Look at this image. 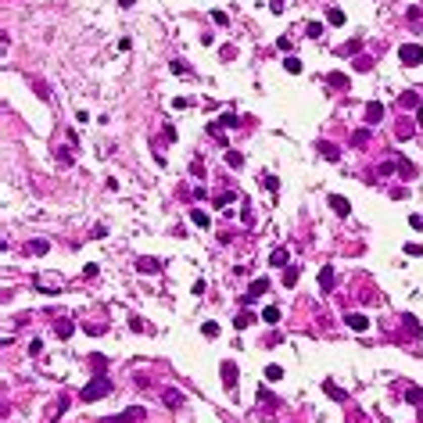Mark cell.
<instances>
[{"mask_svg":"<svg viewBox=\"0 0 423 423\" xmlns=\"http://www.w3.org/2000/svg\"><path fill=\"white\" fill-rule=\"evenodd\" d=\"M395 169H398V165H395V158H391V162H380V176H391Z\"/></svg>","mask_w":423,"mask_h":423,"instance_id":"cell-37","label":"cell"},{"mask_svg":"<svg viewBox=\"0 0 423 423\" xmlns=\"http://www.w3.org/2000/svg\"><path fill=\"white\" fill-rule=\"evenodd\" d=\"M269 265H273V269H276V265L287 269V248H276L273 255H269Z\"/></svg>","mask_w":423,"mask_h":423,"instance_id":"cell-15","label":"cell"},{"mask_svg":"<svg viewBox=\"0 0 423 423\" xmlns=\"http://www.w3.org/2000/svg\"><path fill=\"white\" fill-rule=\"evenodd\" d=\"M330 208H334V215H341V219H348V215H352L348 198H341V194H330Z\"/></svg>","mask_w":423,"mask_h":423,"instance_id":"cell-6","label":"cell"},{"mask_svg":"<svg viewBox=\"0 0 423 423\" xmlns=\"http://www.w3.org/2000/svg\"><path fill=\"white\" fill-rule=\"evenodd\" d=\"M344 323H348L352 330H359V334H362V330H369V319H366V316H359V312H348V316H344Z\"/></svg>","mask_w":423,"mask_h":423,"instance_id":"cell-10","label":"cell"},{"mask_svg":"<svg viewBox=\"0 0 423 423\" xmlns=\"http://www.w3.org/2000/svg\"><path fill=\"white\" fill-rule=\"evenodd\" d=\"M398 61L402 65H423V47L419 43H402L398 47Z\"/></svg>","mask_w":423,"mask_h":423,"instance_id":"cell-2","label":"cell"},{"mask_svg":"<svg viewBox=\"0 0 423 423\" xmlns=\"http://www.w3.org/2000/svg\"><path fill=\"white\" fill-rule=\"evenodd\" d=\"M284 284H287V287H294V284H298V269H294V265H287V269H284Z\"/></svg>","mask_w":423,"mask_h":423,"instance_id":"cell-28","label":"cell"},{"mask_svg":"<svg viewBox=\"0 0 423 423\" xmlns=\"http://www.w3.org/2000/svg\"><path fill=\"white\" fill-rule=\"evenodd\" d=\"M222 380H226V391H237V362L233 359L222 362Z\"/></svg>","mask_w":423,"mask_h":423,"instance_id":"cell-5","label":"cell"},{"mask_svg":"<svg viewBox=\"0 0 423 423\" xmlns=\"http://www.w3.org/2000/svg\"><path fill=\"white\" fill-rule=\"evenodd\" d=\"M190 219H194V222H198L201 229H205V226H212V219H208V215H205L201 208H194V212H190Z\"/></svg>","mask_w":423,"mask_h":423,"instance_id":"cell-25","label":"cell"},{"mask_svg":"<svg viewBox=\"0 0 423 423\" xmlns=\"http://www.w3.org/2000/svg\"><path fill=\"white\" fill-rule=\"evenodd\" d=\"M395 165H398V172H402V176H412V172H416L409 158H395Z\"/></svg>","mask_w":423,"mask_h":423,"instance_id":"cell-26","label":"cell"},{"mask_svg":"<svg viewBox=\"0 0 423 423\" xmlns=\"http://www.w3.org/2000/svg\"><path fill=\"white\" fill-rule=\"evenodd\" d=\"M212 22H215V25H226L229 15H226V11H212Z\"/></svg>","mask_w":423,"mask_h":423,"instance_id":"cell-38","label":"cell"},{"mask_svg":"<svg viewBox=\"0 0 423 423\" xmlns=\"http://www.w3.org/2000/svg\"><path fill=\"white\" fill-rule=\"evenodd\" d=\"M405 255H423V244H405Z\"/></svg>","mask_w":423,"mask_h":423,"instance_id":"cell-43","label":"cell"},{"mask_svg":"<svg viewBox=\"0 0 423 423\" xmlns=\"http://www.w3.org/2000/svg\"><path fill=\"white\" fill-rule=\"evenodd\" d=\"M119 4H122V8H133V4H136V0H119Z\"/></svg>","mask_w":423,"mask_h":423,"instance_id":"cell-45","label":"cell"},{"mask_svg":"<svg viewBox=\"0 0 423 423\" xmlns=\"http://www.w3.org/2000/svg\"><path fill=\"white\" fill-rule=\"evenodd\" d=\"M405 326H409V334H416V330H419V323H416V316H405Z\"/></svg>","mask_w":423,"mask_h":423,"instance_id":"cell-44","label":"cell"},{"mask_svg":"<svg viewBox=\"0 0 423 423\" xmlns=\"http://www.w3.org/2000/svg\"><path fill=\"white\" fill-rule=\"evenodd\" d=\"M276 47H280V51H284V54H291V47H294V43H291V40H287V36H280V40H276Z\"/></svg>","mask_w":423,"mask_h":423,"instance_id":"cell-41","label":"cell"},{"mask_svg":"<svg viewBox=\"0 0 423 423\" xmlns=\"http://www.w3.org/2000/svg\"><path fill=\"white\" fill-rule=\"evenodd\" d=\"M201 334H205V337H215V334H219V323H212V319H208V323L201 326Z\"/></svg>","mask_w":423,"mask_h":423,"instance_id":"cell-36","label":"cell"},{"mask_svg":"<svg viewBox=\"0 0 423 423\" xmlns=\"http://www.w3.org/2000/svg\"><path fill=\"white\" fill-rule=\"evenodd\" d=\"M352 144H355V147H366V144H369V129H355V133H352Z\"/></svg>","mask_w":423,"mask_h":423,"instance_id":"cell-22","label":"cell"},{"mask_svg":"<svg viewBox=\"0 0 423 423\" xmlns=\"http://www.w3.org/2000/svg\"><path fill=\"white\" fill-rule=\"evenodd\" d=\"M136 269H140V273H147V276H155V273H162V262L151 258V255H144V258H136Z\"/></svg>","mask_w":423,"mask_h":423,"instance_id":"cell-7","label":"cell"},{"mask_svg":"<svg viewBox=\"0 0 423 423\" xmlns=\"http://www.w3.org/2000/svg\"><path fill=\"white\" fill-rule=\"evenodd\" d=\"M316 147H319V155H323L326 162H337V158H341V155H337V147H334V144H326V140H319Z\"/></svg>","mask_w":423,"mask_h":423,"instance_id":"cell-13","label":"cell"},{"mask_svg":"<svg viewBox=\"0 0 423 423\" xmlns=\"http://www.w3.org/2000/svg\"><path fill=\"white\" fill-rule=\"evenodd\" d=\"M104 395H111V380H108V377H93L86 388L79 391L83 402H97V398H104Z\"/></svg>","mask_w":423,"mask_h":423,"instance_id":"cell-1","label":"cell"},{"mask_svg":"<svg viewBox=\"0 0 423 423\" xmlns=\"http://www.w3.org/2000/svg\"><path fill=\"white\" fill-rule=\"evenodd\" d=\"M405 402H409V405H419V402H423V388H409V391H405Z\"/></svg>","mask_w":423,"mask_h":423,"instance_id":"cell-24","label":"cell"},{"mask_svg":"<svg viewBox=\"0 0 423 423\" xmlns=\"http://www.w3.org/2000/svg\"><path fill=\"white\" fill-rule=\"evenodd\" d=\"M169 68H172V72H176V75H186V72H190V68H186V65H183V61H172V65H169Z\"/></svg>","mask_w":423,"mask_h":423,"instance_id":"cell-42","label":"cell"},{"mask_svg":"<svg viewBox=\"0 0 423 423\" xmlns=\"http://www.w3.org/2000/svg\"><path fill=\"white\" fill-rule=\"evenodd\" d=\"M416 119H423V101H419V108H416Z\"/></svg>","mask_w":423,"mask_h":423,"instance_id":"cell-46","label":"cell"},{"mask_svg":"<svg viewBox=\"0 0 423 423\" xmlns=\"http://www.w3.org/2000/svg\"><path fill=\"white\" fill-rule=\"evenodd\" d=\"M326 22H330V25H344V11H341V8H330V11H326Z\"/></svg>","mask_w":423,"mask_h":423,"instance_id":"cell-19","label":"cell"},{"mask_svg":"<svg viewBox=\"0 0 423 423\" xmlns=\"http://www.w3.org/2000/svg\"><path fill=\"white\" fill-rule=\"evenodd\" d=\"M25 251L40 258V255H47V251H51V244H47V241H29V244H25Z\"/></svg>","mask_w":423,"mask_h":423,"instance_id":"cell-14","label":"cell"},{"mask_svg":"<svg viewBox=\"0 0 423 423\" xmlns=\"http://www.w3.org/2000/svg\"><path fill=\"white\" fill-rule=\"evenodd\" d=\"M226 165L229 169H244V155L241 151H226Z\"/></svg>","mask_w":423,"mask_h":423,"instance_id":"cell-17","label":"cell"},{"mask_svg":"<svg viewBox=\"0 0 423 423\" xmlns=\"http://www.w3.org/2000/svg\"><path fill=\"white\" fill-rule=\"evenodd\" d=\"M305 32H309L312 40H319V36H323V25H319V22H309V29H305Z\"/></svg>","mask_w":423,"mask_h":423,"instance_id":"cell-33","label":"cell"},{"mask_svg":"<svg viewBox=\"0 0 423 423\" xmlns=\"http://www.w3.org/2000/svg\"><path fill=\"white\" fill-rule=\"evenodd\" d=\"M136 419H144V409H140V405H133V409H126V412H119V416H108L104 423H136Z\"/></svg>","mask_w":423,"mask_h":423,"instance_id":"cell-4","label":"cell"},{"mask_svg":"<svg viewBox=\"0 0 423 423\" xmlns=\"http://www.w3.org/2000/svg\"><path fill=\"white\" fill-rule=\"evenodd\" d=\"M237 126V115H219L215 122H208V133H219V129H233Z\"/></svg>","mask_w":423,"mask_h":423,"instance_id":"cell-9","label":"cell"},{"mask_svg":"<svg viewBox=\"0 0 423 423\" xmlns=\"http://www.w3.org/2000/svg\"><path fill=\"white\" fill-rule=\"evenodd\" d=\"M409 22H412V25H423V15H419V8H409Z\"/></svg>","mask_w":423,"mask_h":423,"instance_id":"cell-39","label":"cell"},{"mask_svg":"<svg viewBox=\"0 0 423 423\" xmlns=\"http://www.w3.org/2000/svg\"><path fill=\"white\" fill-rule=\"evenodd\" d=\"M265 380H284V369L273 362V366H265Z\"/></svg>","mask_w":423,"mask_h":423,"instance_id":"cell-29","label":"cell"},{"mask_svg":"<svg viewBox=\"0 0 423 423\" xmlns=\"http://www.w3.org/2000/svg\"><path fill=\"white\" fill-rule=\"evenodd\" d=\"M262 319H265V323H280V309H276V305H265V309H262Z\"/></svg>","mask_w":423,"mask_h":423,"instance_id":"cell-18","label":"cell"},{"mask_svg":"<svg viewBox=\"0 0 423 423\" xmlns=\"http://www.w3.org/2000/svg\"><path fill=\"white\" fill-rule=\"evenodd\" d=\"M129 326H133V330H140V334H151V326H147L140 316H133V319H129Z\"/></svg>","mask_w":423,"mask_h":423,"instance_id":"cell-31","label":"cell"},{"mask_svg":"<svg viewBox=\"0 0 423 423\" xmlns=\"http://www.w3.org/2000/svg\"><path fill=\"white\" fill-rule=\"evenodd\" d=\"M265 291H269V280H265V276H258V280H251V287H248V294H244L241 301H244V305H251V301H258Z\"/></svg>","mask_w":423,"mask_h":423,"instance_id":"cell-3","label":"cell"},{"mask_svg":"<svg viewBox=\"0 0 423 423\" xmlns=\"http://www.w3.org/2000/svg\"><path fill=\"white\" fill-rule=\"evenodd\" d=\"M165 405H169V409H179V405H183V395H179V391H165Z\"/></svg>","mask_w":423,"mask_h":423,"instance_id":"cell-23","label":"cell"},{"mask_svg":"<svg viewBox=\"0 0 423 423\" xmlns=\"http://www.w3.org/2000/svg\"><path fill=\"white\" fill-rule=\"evenodd\" d=\"M402 104H405V108H419V97H416V93H402Z\"/></svg>","mask_w":423,"mask_h":423,"instance_id":"cell-34","label":"cell"},{"mask_svg":"<svg viewBox=\"0 0 423 423\" xmlns=\"http://www.w3.org/2000/svg\"><path fill=\"white\" fill-rule=\"evenodd\" d=\"M233 198H237V194H233V190H222V194H215V205H219V208H226V205H229V201H233Z\"/></svg>","mask_w":423,"mask_h":423,"instance_id":"cell-27","label":"cell"},{"mask_svg":"<svg viewBox=\"0 0 423 423\" xmlns=\"http://www.w3.org/2000/svg\"><path fill=\"white\" fill-rule=\"evenodd\" d=\"M359 47H362V43H359V40H352V43H344V47H341V54H355Z\"/></svg>","mask_w":423,"mask_h":423,"instance_id":"cell-40","label":"cell"},{"mask_svg":"<svg viewBox=\"0 0 423 423\" xmlns=\"http://www.w3.org/2000/svg\"><path fill=\"white\" fill-rule=\"evenodd\" d=\"M330 287H334V265H323V269H319V291L326 294Z\"/></svg>","mask_w":423,"mask_h":423,"instance_id":"cell-12","label":"cell"},{"mask_svg":"<svg viewBox=\"0 0 423 423\" xmlns=\"http://www.w3.org/2000/svg\"><path fill=\"white\" fill-rule=\"evenodd\" d=\"M284 68H287L291 75H298V72H301V61H298L294 54H287V58H284Z\"/></svg>","mask_w":423,"mask_h":423,"instance_id":"cell-20","label":"cell"},{"mask_svg":"<svg viewBox=\"0 0 423 423\" xmlns=\"http://www.w3.org/2000/svg\"><path fill=\"white\" fill-rule=\"evenodd\" d=\"M251 323H255V319H251V312H241V316H237V323H233V326H237V330H248V326H251Z\"/></svg>","mask_w":423,"mask_h":423,"instance_id":"cell-30","label":"cell"},{"mask_svg":"<svg viewBox=\"0 0 423 423\" xmlns=\"http://www.w3.org/2000/svg\"><path fill=\"white\" fill-rule=\"evenodd\" d=\"M323 391H326L334 402H348V391H344V388H337L334 380H326V384H323Z\"/></svg>","mask_w":423,"mask_h":423,"instance_id":"cell-11","label":"cell"},{"mask_svg":"<svg viewBox=\"0 0 423 423\" xmlns=\"http://www.w3.org/2000/svg\"><path fill=\"white\" fill-rule=\"evenodd\" d=\"M58 337H72V323H68V319L58 323Z\"/></svg>","mask_w":423,"mask_h":423,"instance_id":"cell-35","label":"cell"},{"mask_svg":"<svg viewBox=\"0 0 423 423\" xmlns=\"http://www.w3.org/2000/svg\"><path fill=\"white\" fill-rule=\"evenodd\" d=\"M352 68H359V72H369V68H373V58H369V54H359Z\"/></svg>","mask_w":423,"mask_h":423,"instance_id":"cell-21","label":"cell"},{"mask_svg":"<svg viewBox=\"0 0 423 423\" xmlns=\"http://www.w3.org/2000/svg\"><path fill=\"white\" fill-rule=\"evenodd\" d=\"M262 186H265V190H276V186H280V179H276V176H269V172H265V176H262Z\"/></svg>","mask_w":423,"mask_h":423,"instance_id":"cell-32","label":"cell"},{"mask_svg":"<svg viewBox=\"0 0 423 423\" xmlns=\"http://www.w3.org/2000/svg\"><path fill=\"white\" fill-rule=\"evenodd\" d=\"M326 83L337 86V90H344V86H348V75H344V72H330V75H326Z\"/></svg>","mask_w":423,"mask_h":423,"instance_id":"cell-16","label":"cell"},{"mask_svg":"<svg viewBox=\"0 0 423 423\" xmlns=\"http://www.w3.org/2000/svg\"><path fill=\"white\" fill-rule=\"evenodd\" d=\"M380 119H384V104H380V101H369V104H366V126H377Z\"/></svg>","mask_w":423,"mask_h":423,"instance_id":"cell-8","label":"cell"}]
</instances>
